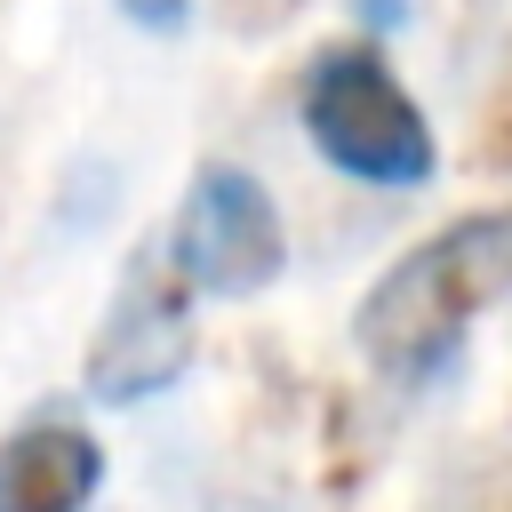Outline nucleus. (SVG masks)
Segmentation results:
<instances>
[{
  "mask_svg": "<svg viewBox=\"0 0 512 512\" xmlns=\"http://www.w3.org/2000/svg\"><path fill=\"white\" fill-rule=\"evenodd\" d=\"M296 120L312 136V152L352 176V184H384V192H416L432 184L440 168V144H432V120L416 112L408 80L384 64L376 40H336L304 64V88H296Z\"/></svg>",
  "mask_w": 512,
  "mask_h": 512,
  "instance_id": "nucleus-2",
  "label": "nucleus"
},
{
  "mask_svg": "<svg viewBox=\"0 0 512 512\" xmlns=\"http://www.w3.org/2000/svg\"><path fill=\"white\" fill-rule=\"evenodd\" d=\"M192 344H200V336H192V288L176 280V264H168L160 240H152V248L128 256V272H120V288H112L96 336H88L80 384H88V400H104V408L160 400L168 384H184Z\"/></svg>",
  "mask_w": 512,
  "mask_h": 512,
  "instance_id": "nucleus-4",
  "label": "nucleus"
},
{
  "mask_svg": "<svg viewBox=\"0 0 512 512\" xmlns=\"http://www.w3.org/2000/svg\"><path fill=\"white\" fill-rule=\"evenodd\" d=\"M136 32H152V40H176L184 24H192V0H112Z\"/></svg>",
  "mask_w": 512,
  "mask_h": 512,
  "instance_id": "nucleus-6",
  "label": "nucleus"
},
{
  "mask_svg": "<svg viewBox=\"0 0 512 512\" xmlns=\"http://www.w3.org/2000/svg\"><path fill=\"white\" fill-rule=\"evenodd\" d=\"M512 304V208H480L416 240L352 312V344L392 384H432L480 312Z\"/></svg>",
  "mask_w": 512,
  "mask_h": 512,
  "instance_id": "nucleus-1",
  "label": "nucleus"
},
{
  "mask_svg": "<svg viewBox=\"0 0 512 512\" xmlns=\"http://www.w3.org/2000/svg\"><path fill=\"white\" fill-rule=\"evenodd\" d=\"M104 488V448L72 416H32L0 440V512H88Z\"/></svg>",
  "mask_w": 512,
  "mask_h": 512,
  "instance_id": "nucleus-5",
  "label": "nucleus"
},
{
  "mask_svg": "<svg viewBox=\"0 0 512 512\" xmlns=\"http://www.w3.org/2000/svg\"><path fill=\"white\" fill-rule=\"evenodd\" d=\"M160 256L176 264V280H184L192 296H264V288L288 272L280 200L264 192V176H248V168H232V160H208V168L184 184Z\"/></svg>",
  "mask_w": 512,
  "mask_h": 512,
  "instance_id": "nucleus-3",
  "label": "nucleus"
}]
</instances>
